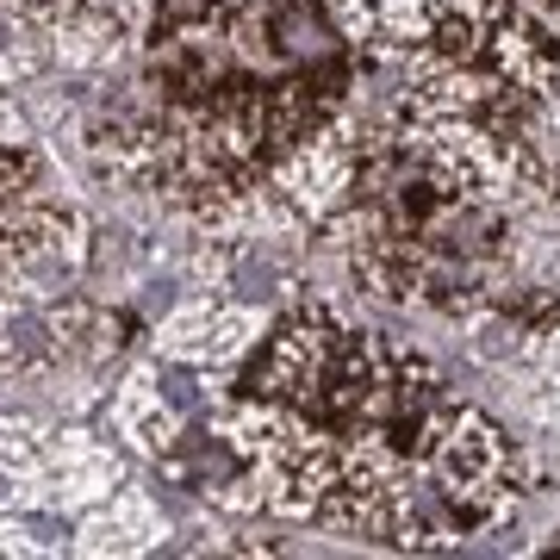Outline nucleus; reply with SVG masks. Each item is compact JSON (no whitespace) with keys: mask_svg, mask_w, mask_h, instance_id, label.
<instances>
[{"mask_svg":"<svg viewBox=\"0 0 560 560\" xmlns=\"http://www.w3.org/2000/svg\"><path fill=\"white\" fill-rule=\"evenodd\" d=\"M436 13L442 0H337V20L355 38L361 57H393V62L405 50H418L423 32L436 25Z\"/></svg>","mask_w":560,"mask_h":560,"instance_id":"2","label":"nucleus"},{"mask_svg":"<svg viewBox=\"0 0 560 560\" xmlns=\"http://www.w3.org/2000/svg\"><path fill=\"white\" fill-rule=\"evenodd\" d=\"M261 504L393 548H460L536 492V455L460 405L423 349L361 330L324 300L293 305L243 355L212 411Z\"/></svg>","mask_w":560,"mask_h":560,"instance_id":"1","label":"nucleus"},{"mask_svg":"<svg viewBox=\"0 0 560 560\" xmlns=\"http://www.w3.org/2000/svg\"><path fill=\"white\" fill-rule=\"evenodd\" d=\"M555 555H560V541H555Z\"/></svg>","mask_w":560,"mask_h":560,"instance_id":"3","label":"nucleus"}]
</instances>
